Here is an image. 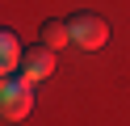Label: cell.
I'll list each match as a JSON object with an SVG mask.
<instances>
[{"mask_svg":"<svg viewBox=\"0 0 130 126\" xmlns=\"http://www.w3.org/2000/svg\"><path fill=\"white\" fill-rule=\"evenodd\" d=\"M21 67V42L9 25H0V76H17Z\"/></svg>","mask_w":130,"mask_h":126,"instance_id":"cell-4","label":"cell"},{"mask_svg":"<svg viewBox=\"0 0 130 126\" xmlns=\"http://www.w3.org/2000/svg\"><path fill=\"white\" fill-rule=\"evenodd\" d=\"M34 109V84L25 76H4L0 80V118H9V122H21V118Z\"/></svg>","mask_w":130,"mask_h":126,"instance_id":"cell-1","label":"cell"},{"mask_svg":"<svg viewBox=\"0 0 130 126\" xmlns=\"http://www.w3.org/2000/svg\"><path fill=\"white\" fill-rule=\"evenodd\" d=\"M0 80H4V76H0Z\"/></svg>","mask_w":130,"mask_h":126,"instance_id":"cell-6","label":"cell"},{"mask_svg":"<svg viewBox=\"0 0 130 126\" xmlns=\"http://www.w3.org/2000/svg\"><path fill=\"white\" fill-rule=\"evenodd\" d=\"M67 42H71V34H67V21H42V46L59 50V46H67Z\"/></svg>","mask_w":130,"mask_h":126,"instance_id":"cell-5","label":"cell"},{"mask_svg":"<svg viewBox=\"0 0 130 126\" xmlns=\"http://www.w3.org/2000/svg\"><path fill=\"white\" fill-rule=\"evenodd\" d=\"M17 72L25 76L29 84L46 80V76L55 72V50H51V46H29V50H21V67H17Z\"/></svg>","mask_w":130,"mask_h":126,"instance_id":"cell-3","label":"cell"},{"mask_svg":"<svg viewBox=\"0 0 130 126\" xmlns=\"http://www.w3.org/2000/svg\"><path fill=\"white\" fill-rule=\"evenodd\" d=\"M67 34H71V42H76L80 50H101L105 42H109V21L96 17V13H76L67 21Z\"/></svg>","mask_w":130,"mask_h":126,"instance_id":"cell-2","label":"cell"}]
</instances>
